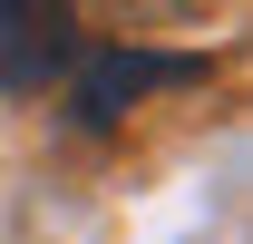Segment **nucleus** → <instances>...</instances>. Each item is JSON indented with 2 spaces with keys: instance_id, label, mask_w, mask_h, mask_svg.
Returning <instances> with one entry per match:
<instances>
[{
  "instance_id": "1",
  "label": "nucleus",
  "mask_w": 253,
  "mask_h": 244,
  "mask_svg": "<svg viewBox=\"0 0 253 244\" xmlns=\"http://www.w3.org/2000/svg\"><path fill=\"white\" fill-rule=\"evenodd\" d=\"M195 78H214L205 49H136V39H117V49H78V68H68V108H78V127H117L136 98L195 88Z\"/></svg>"
},
{
  "instance_id": "2",
  "label": "nucleus",
  "mask_w": 253,
  "mask_h": 244,
  "mask_svg": "<svg viewBox=\"0 0 253 244\" xmlns=\"http://www.w3.org/2000/svg\"><path fill=\"white\" fill-rule=\"evenodd\" d=\"M78 49H88L78 0H0V88L10 98H39L49 78H68Z\"/></svg>"
},
{
  "instance_id": "3",
  "label": "nucleus",
  "mask_w": 253,
  "mask_h": 244,
  "mask_svg": "<svg viewBox=\"0 0 253 244\" xmlns=\"http://www.w3.org/2000/svg\"><path fill=\"white\" fill-rule=\"evenodd\" d=\"M107 10H126V20H185L195 0H107Z\"/></svg>"
}]
</instances>
